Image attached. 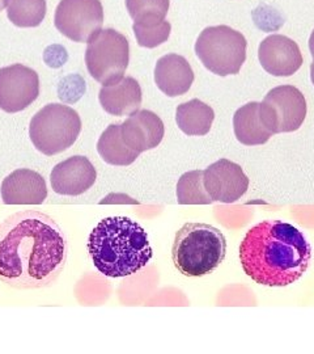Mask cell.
I'll return each instance as SVG.
<instances>
[{"label":"cell","mask_w":314,"mask_h":354,"mask_svg":"<svg viewBox=\"0 0 314 354\" xmlns=\"http://www.w3.org/2000/svg\"><path fill=\"white\" fill-rule=\"evenodd\" d=\"M54 24L64 37L74 42H88L104 24L102 4L100 0H61Z\"/></svg>","instance_id":"obj_9"},{"label":"cell","mask_w":314,"mask_h":354,"mask_svg":"<svg viewBox=\"0 0 314 354\" xmlns=\"http://www.w3.org/2000/svg\"><path fill=\"white\" fill-rule=\"evenodd\" d=\"M312 247L299 228L280 219H267L251 227L239 245V261L254 282L283 288L306 273Z\"/></svg>","instance_id":"obj_2"},{"label":"cell","mask_w":314,"mask_h":354,"mask_svg":"<svg viewBox=\"0 0 314 354\" xmlns=\"http://www.w3.org/2000/svg\"><path fill=\"white\" fill-rule=\"evenodd\" d=\"M169 6V0H126L127 11L134 21L165 20Z\"/></svg>","instance_id":"obj_24"},{"label":"cell","mask_w":314,"mask_h":354,"mask_svg":"<svg viewBox=\"0 0 314 354\" xmlns=\"http://www.w3.org/2000/svg\"><path fill=\"white\" fill-rule=\"evenodd\" d=\"M214 120V109L198 99H193L177 106V125L181 131L190 137L208 134Z\"/></svg>","instance_id":"obj_19"},{"label":"cell","mask_w":314,"mask_h":354,"mask_svg":"<svg viewBox=\"0 0 314 354\" xmlns=\"http://www.w3.org/2000/svg\"><path fill=\"white\" fill-rule=\"evenodd\" d=\"M177 201L179 205H210L214 203L203 184V171L184 174L177 184Z\"/></svg>","instance_id":"obj_22"},{"label":"cell","mask_w":314,"mask_h":354,"mask_svg":"<svg viewBox=\"0 0 314 354\" xmlns=\"http://www.w3.org/2000/svg\"><path fill=\"white\" fill-rule=\"evenodd\" d=\"M68 241L50 215L24 210L0 223V281L13 289L52 285L64 270Z\"/></svg>","instance_id":"obj_1"},{"label":"cell","mask_w":314,"mask_h":354,"mask_svg":"<svg viewBox=\"0 0 314 354\" xmlns=\"http://www.w3.org/2000/svg\"><path fill=\"white\" fill-rule=\"evenodd\" d=\"M258 58L266 73L284 77L296 74L304 62L299 45L282 35L264 38L259 45Z\"/></svg>","instance_id":"obj_12"},{"label":"cell","mask_w":314,"mask_h":354,"mask_svg":"<svg viewBox=\"0 0 314 354\" xmlns=\"http://www.w3.org/2000/svg\"><path fill=\"white\" fill-rule=\"evenodd\" d=\"M259 114L264 127L273 134L292 133L299 130L305 121L306 100L300 89L279 86L259 102Z\"/></svg>","instance_id":"obj_8"},{"label":"cell","mask_w":314,"mask_h":354,"mask_svg":"<svg viewBox=\"0 0 314 354\" xmlns=\"http://www.w3.org/2000/svg\"><path fill=\"white\" fill-rule=\"evenodd\" d=\"M81 131L79 113L68 105L48 104L33 115L29 136L38 151L52 156L75 143Z\"/></svg>","instance_id":"obj_5"},{"label":"cell","mask_w":314,"mask_h":354,"mask_svg":"<svg viewBox=\"0 0 314 354\" xmlns=\"http://www.w3.org/2000/svg\"><path fill=\"white\" fill-rule=\"evenodd\" d=\"M121 133L126 145L141 153L161 143L165 127L157 114L144 109L131 114L124 124H121Z\"/></svg>","instance_id":"obj_15"},{"label":"cell","mask_w":314,"mask_h":354,"mask_svg":"<svg viewBox=\"0 0 314 354\" xmlns=\"http://www.w3.org/2000/svg\"><path fill=\"white\" fill-rule=\"evenodd\" d=\"M39 96V77L30 67L16 64L0 68V109L17 113Z\"/></svg>","instance_id":"obj_10"},{"label":"cell","mask_w":314,"mask_h":354,"mask_svg":"<svg viewBox=\"0 0 314 354\" xmlns=\"http://www.w3.org/2000/svg\"><path fill=\"white\" fill-rule=\"evenodd\" d=\"M233 130L239 143L245 146H259L274 136L264 127L259 114V102L242 105L233 115Z\"/></svg>","instance_id":"obj_18"},{"label":"cell","mask_w":314,"mask_h":354,"mask_svg":"<svg viewBox=\"0 0 314 354\" xmlns=\"http://www.w3.org/2000/svg\"><path fill=\"white\" fill-rule=\"evenodd\" d=\"M7 4H8V0H0V12L6 8Z\"/></svg>","instance_id":"obj_26"},{"label":"cell","mask_w":314,"mask_h":354,"mask_svg":"<svg viewBox=\"0 0 314 354\" xmlns=\"http://www.w3.org/2000/svg\"><path fill=\"white\" fill-rule=\"evenodd\" d=\"M249 183L241 165L228 159H220L203 171L204 188L217 203H236L248 192Z\"/></svg>","instance_id":"obj_11"},{"label":"cell","mask_w":314,"mask_h":354,"mask_svg":"<svg viewBox=\"0 0 314 354\" xmlns=\"http://www.w3.org/2000/svg\"><path fill=\"white\" fill-rule=\"evenodd\" d=\"M130 62V44L127 38L108 28L89 38L86 64L90 76L102 86L119 82Z\"/></svg>","instance_id":"obj_7"},{"label":"cell","mask_w":314,"mask_h":354,"mask_svg":"<svg viewBox=\"0 0 314 354\" xmlns=\"http://www.w3.org/2000/svg\"><path fill=\"white\" fill-rule=\"evenodd\" d=\"M134 33L138 41L139 46L155 49L160 46L170 37L172 26L166 20H152V21H135Z\"/></svg>","instance_id":"obj_23"},{"label":"cell","mask_w":314,"mask_h":354,"mask_svg":"<svg viewBox=\"0 0 314 354\" xmlns=\"http://www.w3.org/2000/svg\"><path fill=\"white\" fill-rule=\"evenodd\" d=\"M224 234L207 223H186L177 231L172 260L177 270L186 277H203L224 261Z\"/></svg>","instance_id":"obj_4"},{"label":"cell","mask_w":314,"mask_h":354,"mask_svg":"<svg viewBox=\"0 0 314 354\" xmlns=\"http://www.w3.org/2000/svg\"><path fill=\"white\" fill-rule=\"evenodd\" d=\"M311 80H312V83H313L314 86V59L313 62H312V64H311Z\"/></svg>","instance_id":"obj_27"},{"label":"cell","mask_w":314,"mask_h":354,"mask_svg":"<svg viewBox=\"0 0 314 354\" xmlns=\"http://www.w3.org/2000/svg\"><path fill=\"white\" fill-rule=\"evenodd\" d=\"M7 16L13 26L36 28L46 16V0H8Z\"/></svg>","instance_id":"obj_21"},{"label":"cell","mask_w":314,"mask_h":354,"mask_svg":"<svg viewBox=\"0 0 314 354\" xmlns=\"http://www.w3.org/2000/svg\"><path fill=\"white\" fill-rule=\"evenodd\" d=\"M194 71L188 59L178 54L161 57L155 67V82L169 97L182 96L194 83Z\"/></svg>","instance_id":"obj_16"},{"label":"cell","mask_w":314,"mask_h":354,"mask_svg":"<svg viewBox=\"0 0 314 354\" xmlns=\"http://www.w3.org/2000/svg\"><path fill=\"white\" fill-rule=\"evenodd\" d=\"M0 193L6 205H41L48 198V185L36 171L21 168L3 180Z\"/></svg>","instance_id":"obj_14"},{"label":"cell","mask_w":314,"mask_h":354,"mask_svg":"<svg viewBox=\"0 0 314 354\" xmlns=\"http://www.w3.org/2000/svg\"><path fill=\"white\" fill-rule=\"evenodd\" d=\"M309 49H311V53H312V55L314 57V30L312 32V35H311V38H309Z\"/></svg>","instance_id":"obj_25"},{"label":"cell","mask_w":314,"mask_h":354,"mask_svg":"<svg viewBox=\"0 0 314 354\" xmlns=\"http://www.w3.org/2000/svg\"><path fill=\"white\" fill-rule=\"evenodd\" d=\"M248 42L230 26L206 28L195 42V53L203 66L219 76L237 75L246 61Z\"/></svg>","instance_id":"obj_6"},{"label":"cell","mask_w":314,"mask_h":354,"mask_svg":"<svg viewBox=\"0 0 314 354\" xmlns=\"http://www.w3.org/2000/svg\"><path fill=\"white\" fill-rule=\"evenodd\" d=\"M99 100L106 113L117 117L131 115L138 112L141 105V88L134 77L126 76L117 83L102 86Z\"/></svg>","instance_id":"obj_17"},{"label":"cell","mask_w":314,"mask_h":354,"mask_svg":"<svg viewBox=\"0 0 314 354\" xmlns=\"http://www.w3.org/2000/svg\"><path fill=\"white\" fill-rule=\"evenodd\" d=\"M97 178V172L86 156H72L55 165L51 171L52 190L62 196H80L90 189Z\"/></svg>","instance_id":"obj_13"},{"label":"cell","mask_w":314,"mask_h":354,"mask_svg":"<svg viewBox=\"0 0 314 354\" xmlns=\"http://www.w3.org/2000/svg\"><path fill=\"white\" fill-rule=\"evenodd\" d=\"M97 151L105 163L118 167L133 165L140 155L126 145L121 133V124L108 127L101 134L97 142Z\"/></svg>","instance_id":"obj_20"},{"label":"cell","mask_w":314,"mask_h":354,"mask_svg":"<svg viewBox=\"0 0 314 354\" xmlns=\"http://www.w3.org/2000/svg\"><path fill=\"white\" fill-rule=\"evenodd\" d=\"M88 252L105 277L133 276L151 261V244L144 228L127 216H108L92 230Z\"/></svg>","instance_id":"obj_3"}]
</instances>
